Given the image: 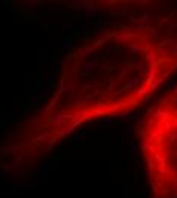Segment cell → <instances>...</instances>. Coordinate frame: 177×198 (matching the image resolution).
I'll list each match as a JSON object with an SVG mask.
<instances>
[{"label": "cell", "instance_id": "6da1fadb", "mask_svg": "<svg viewBox=\"0 0 177 198\" xmlns=\"http://www.w3.org/2000/svg\"><path fill=\"white\" fill-rule=\"evenodd\" d=\"M142 149L156 197L177 198V87L150 114Z\"/></svg>", "mask_w": 177, "mask_h": 198}]
</instances>
